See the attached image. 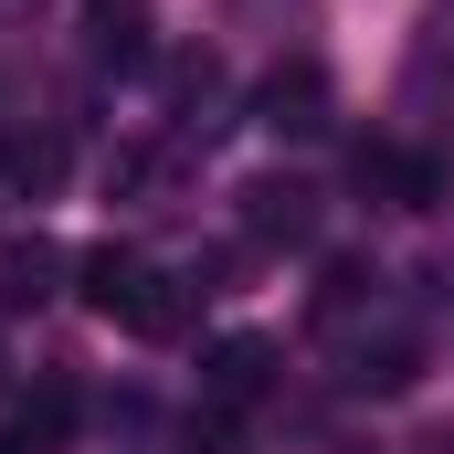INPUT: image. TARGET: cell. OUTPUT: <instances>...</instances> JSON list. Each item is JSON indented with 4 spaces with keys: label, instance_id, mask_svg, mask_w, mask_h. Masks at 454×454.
Listing matches in <instances>:
<instances>
[{
    "label": "cell",
    "instance_id": "obj_10",
    "mask_svg": "<svg viewBox=\"0 0 454 454\" xmlns=\"http://www.w3.org/2000/svg\"><path fill=\"white\" fill-rule=\"evenodd\" d=\"M348 380H359V391H402V380H412V348H402V339H391V348H359Z\"/></svg>",
    "mask_w": 454,
    "mask_h": 454
},
{
    "label": "cell",
    "instance_id": "obj_9",
    "mask_svg": "<svg viewBox=\"0 0 454 454\" xmlns=\"http://www.w3.org/2000/svg\"><path fill=\"white\" fill-rule=\"evenodd\" d=\"M370 286H380V275H370V264H359V254H339V264H328V275H317V317H348V307H359V296H370Z\"/></svg>",
    "mask_w": 454,
    "mask_h": 454
},
{
    "label": "cell",
    "instance_id": "obj_11",
    "mask_svg": "<svg viewBox=\"0 0 454 454\" xmlns=\"http://www.w3.org/2000/svg\"><path fill=\"white\" fill-rule=\"evenodd\" d=\"M191 454H243V423L232 412H191Z\"/></svg>",
    "mask_w": 454,
    "mask_h": 454
},
{
    "label": "cell",
    "instance_id": "obj_8",
    "mask_svg": "<svg viewBox=\"0 0 454 454\" xmlns=\"http://www.w3.org/2000/svg\"><path fill=\"white\" fill-rule=\"evenodd\" d=\"M317 106H328V74H317V64L264 74V127H317Z\"/></svg>",
    "mask_w": 454,
    "mask_h": 454
},
{
    "label": "cell",
    "instance_id": "obj_4",
    "mask_svg": "<svg viewBox=\"0 0 454 454\" xmlns=\"http://www.w3.org/2000/svg\"><path fill=\"white\" fill-rule=\"evenodd\" d=\"M264 380H275V348H264V339H223L212 359H201V402H212V412L264 402Z\"/></svg>",
    "mask_w": 454,
    "mask_h": 454
},
{
    "label": "cell",
    "instance_id": "obj_3",
    "mask_svg": "<svg viewBox=\"0 0 454 454\" xmlns=\"http://www.w3.org/2000/svg\"><path fill=\"white\" fill-rule=\"evenodd\" d=\"M307 232H317L307 180H243V243H307Z\"/></svg>",
    "mask_w": 454,
    "mask_h": 454
},
{
    "label": "cell",
    "instance_id": "obj_13",
    "mask_svg": "<svg viewBox=\"0 0 454 454\" xmlns=\"http://www.w3.org/2000/svg\"><path fill=\"white\" fill-rule=\"evenodd\" d=\"M106 11H116V0H106Z\"/></svg>",
    "mask_w": 454,
    "mask_h": 454
},
{
    "label": "cell",
    "instance_id": "obj_5",
    "mask_svg": "<svg viewBox=\"0 0 454 454\" xmlns=\"http://www.w3.org/2000/svg\"><path fill=\"white\" fill-rule=\"evenodd\" d=\"M0 169H11V191H32V201H43V191H64L74 148H64L53 127H11V137H0Z\"/></svg>",
    "mask_w": 454,
    "mask_h": 454
},
{
    "label": "cell",
    "instance_id": "obj_6",
    "mask_svg": "<svg viewBox=\"0 0 454 454\" xmlns=\"http://www.w3.org/2000/svg\"><path fill=\"white\" fill-rule=\"evenodd\" d=\"M53 286H64V243H43V232H32V243H11V254H0V317L43 307Z\"/></svg>",
    "mask_w": 454,
    "mask_h": 454
},
{
    "label": "cell",
    "instance_id": "obj_2",
    "mask_svg": "<svg viewBox=\"0 0 454 454\" xmlns=\"http://www.w3.org/2000/svg\"><path fill=\"white\" fill-rule=\"evenodd\" d=\"M359 191L391 201V212H434L444 201V159H423V148H359Z\"/></svg>",
    "mask_w": 454,
    "mask_h": 454
},
{
    "label": "cell",
    "instance_id": "obj_1",
    "mask_svg": "<svg viewBox=\"0 0 454 454\" xmlns=\"http://www.w3.org/2000/svg\"><path fill=\"white\" fill-rule=\"evenodd\" d=\"M74 296L106 317V328H137V339H180L191 328V307H201V286L191 275H159L148 254H127V243H96L85 264H74Z\"/></svg>",
    "mask_w": 454,
    "mask_h": 454
},
{
    "label": "cell",
    "instance_id": "obj_12",
    "mask_svg": "<svg viewBox=\"0 0 454 454\" xmlns=\"http://www.w3.org/2000/svg\"><path fill=\"white\" fill-rule=\"evenodd\" d=\"M137 53H148V43H137V21H116V11H106V32H96V64H137Z\"/></svg>",
    "mask_w": 454,
    "mask_h": 454
},
{
    "label": "cell",
    "instance_id": "obj_7",
    "mask_svg": "<svg viewBox=\"0 0 454 454\" xmlns=\"http://www.w3.org/2000/svg\"><path fill=\"white\" fill-rule=\"evenodd\" d=\"M74 412H85V391H74L64 370H43V391L21 402V423H11V444H21V454H53L64 434H74Z\"/></svg>",
    "mask_w": 454,
    "mask_h": 454
}]
</instances>
